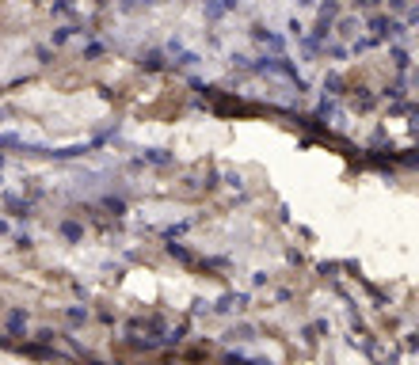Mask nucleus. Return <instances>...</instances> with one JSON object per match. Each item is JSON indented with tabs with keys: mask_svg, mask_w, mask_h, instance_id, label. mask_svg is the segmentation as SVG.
I'll use <instances>...</instances> for the list:
<instances>
[]
</instances>
